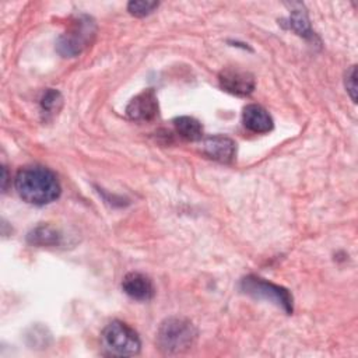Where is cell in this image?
<instances>
[{"label":"cell","mask_w":358,"mask_h":358,"mask_svg":"<svg viewBox=\"0 0 358 358\" xmlns=\"http://www.w3.org/2000/svg\"><path fill=\"white\" fill-rule=\"evenodd\" d=\"M101 341L108 354L115 357H133L140 352L141 341L138 334L129 324L113 320L101 334Z\"/></svg>","instance_id":"cell-3"},{"label":"cell","mask_w":358,"mask_h":358,"mask_svg":"<svg viewBox=\"0 0 358 358\" xmlns=\"http://www.w3.org/2000/svg\"><path fill=\"white\" fill-rule=\"evenodd\" d=\"M122 289L126 295L136 301H150L155 294V288L150 277L138 271L127 273L123 277Z\"/></svg>","instance_id":"cell-9"},{"label":"cell","mask_w":358,"mask_h":358,"mask_svg":"<svg viewBox=\"0 0 358 358\" xmlns=\"http://www.w3.org/2000/svg\"><path fill=\"white\" fill-rule=\"evenodd\" d=\"M126 115L136 122H148L158 115V99L152 88L137 94L126 106Z\"/></svg>","instance_id":"cell-7"},{"label":"cell","mask_w":358,"mask_h":358,"mask_svg":"<svg viewBox=\"0 0 358 358\" xmlns=\"http://www.w3.org/2000/svg\"><path fill=\"white\" fill-rule=\"evenodd\" d=\"M218 81L222 90L238 96L249 95L256 85L253 74L238 67L222 69L218 74Z\"/></svg>","instance_id":"cell-6"},{"label":"cell","mask_w":358,"mask_h":358,"mask_svg":"<svg viewBox=\"0 0 358 358\" xmlns=\"http://www.w3.org/2000/svg\"><path fill=\"white\" fill-rule=\"evenodd\" d=\"M288 21H289V24H288L289 28L292 31H295L298 35L305 36V38L312 36V31H310V27H309V20H308L306 11L302 8L301 4H299V8H292Z\"/></svg>","instance_id":"cell-13"},{"label":"cell","mask_w":358,"mask_h":358,"mask_svg":"<svg viewBox=\"0 0 358 358\" xmlns=\"http://www.w3.org/2000/svg\"><path fill=\"white\" fill-rule=\"evenodd\" d=\"M201 151L211 159L229 164L236 155V144L232 138L225 136H211L203 140Z\"/></svg>","instance_id":"cell-8"},{"label":"cell","mask_w":358,"mask_h":358,"mask_svg":"<svg viewBox=\"0 0 358 358\" xmlns=\"http://www.w3.org/2000/svg\"><path fill=\"white\" fill-rule=\"evenodd\" d=\"M7 189V169L6 166H3V192H6Z\"/></svg>","instance_id":"cell-17"},{"label":"cell","mask_w":358,"mask_h":358,"mask_svg":"<svg viewBox=\"0 0 358 358\" xmlns=\"http://www.w3.org/2000/svg\"><path fill=\"white\" fill-rule=\"evenodd\" d=\"M62 102H63V98L60 92L49 88L45 91V94L41 98V109L45 115H52L62 108Z\"/></svg>","instance_id":"cell-14"},{"label":"cell","mask_w":358,"mask_h":358,"mask_svg":"<svg viewBox=\"0 0 358 358\" xmlns=\"http://www.w3.org/2000/svg\"><path fill=\"white\" fill-rule=\"evenodd\" d=\"M173 126L176 133L187 140V141H197L203 137V127L201 123L192 117V116H179L173 120Z\"/></svg>","instance_id":"cell-12"},{"label":"cell","mask_w":358,"mask_h":358,"mask_svg":"<svg viewBox=\"0 0 358 358\" xmlns=\"http://www.w3.org/2000/svg\"><path fill=\"white\" fill-rule=\"evenodd\" d=\"M241 289L253 298H263L275 303L288 315L292 313V295L284 287H280L256 275H248L242 278Z\"/></svg>","instance_id":"cell-5"},{"label":"cell","mask_w":358,"mask_h":358,"mask_svg":"<svg viewBox=\"0 0 358 358\" xmlns=\"http://www.w3.org/2000/svg\"><path fill=\"white\" fill-rule=\"evenodd\" d=\"M243 126L253 133H267L273 129V119L268 112L256 103L246 105L242 112Z\"/></svg>","instance_id":"cell-10"},{"label":"cell","mask_w":358,"mask_h":358,"mask_svg":"<svg viewBox=\"0 0 358 358\" xmlns=\"http://www.w3.org/2000/svg\"><path fill=\"white\" fill-rule=\"evenodd\" d=\"M194 324L180 316L166 317L157 330V345L162 354L178 355L187 351L196 341Z\"/></svg>","instance_id":"cell-2"},{"label":"cell","mask_w":358,"mask_h":358,"mask_svg":"<svg viewBox=\"0 0 358 358\" xmlns=\"http://www.w3.org/2000/svg\"><path fill=\"white\" fill-rule=\"evenodd\" d=\"M158 7V1H147V0H133L127 4V10L134 17H145L151 14Z\"/></svg>","instance_id":"cell-15"},{"label":"cell","mask_w":358,"mask_h":358,"mask_svg":"<svg viewBox=\"0 0 358 358\" xmlns=\"http://www.w3.org/2000/svg\"><path fill=\"white\" fill-rule=\"evenodd\" d=\"M345 88L351 99L357 102V67L351 66L345 74Z\"/></svg>","instance_id":"cell-16"},{"label":"cell","mask_w":358,"mask_h":358,"mask_svg":"<svg viewBox=\"0 0 358 358\" xmlns=\"http://www.w3.org/2000/svg\"><path fill=\"white\" fill-rule=\"evenodd\" d=\"M96 32L95 22L91 17L83 14L78 15L70 28L59 38L56 49L64 57H73L80 55L87 46L91 45Z\"/></svg>","instance_id":"cell-4"},{"label":"cell","mask_w":358,"mask_h":358,"mask_svg":"<svg viewBox=\"0 0 358 358\" xmlns=\"http://www.w3.org/2000/svg\"><path fill=\"white\" fill-rule=\"evenodd\" d=\"M20 197L34 206H45L55 201L62 192L57 176L42 165H29L20 169L14 179Z\"/></svg>","instance_id":"cell-1"},{"label":"cell","mask_w":358,"mask_h":358,"mask_svg":"<svg viewBox=\"0 0 358 358\" xmlns=\"http://www.w3.org/2000/svg\"><path fill=\"white\" fill-rule=\"evenodd\" d=\"M27 241L35 246H56L60 245L62 235L50 225H39L28 232Z\"/></svg>","instance_id":"cell-11"}]
</instances>
